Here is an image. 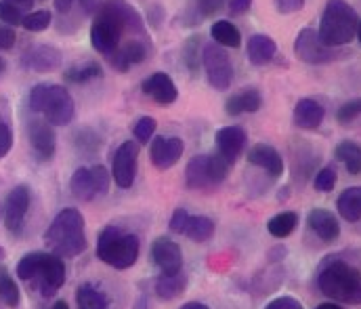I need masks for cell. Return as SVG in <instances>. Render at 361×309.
Listing matches in <instances>:
<instances>
[{"label":"cell","instance_id":"ffe728a7","mask_svg":"<svg viewBox=\"0 0 361 309\" xmlns=\"http://www.w3.org/2000/svg\"><path fill=\"white\" fill-rule=\"evenodd\" d=\"M309 227L317 234V238H322L324 242H332L341 236V225L338 219L326 210V208H313L309 212Z\"/></svg>","mask_w":361,"mask_h":309},{"label":"cell","instance_id":"e0dca14e","mask_svg":"<svg viewBox=\"0 0 361 309\" xmlns=\"http://www.w3.org/2000/svg\"><path fill=\"white\" fill-rule=\"evenodd\" d=\"M216 150L219 156H223L229 164L238 160L242 150L246 147V131L242 126H223L216 131Z\"/></svg>","mask_w":361,"mask_h":309},{"label":"cell","instance_id":"484cf974","mask_svg":"<svg viewBox=\"0 0 361 309\" xmlns=\"http://www.w3.org/2000/svg\"><path fill=\"white\" fill-rule=\"evenodd\" d=\"M206 156L208 154H200V156L191 158L189 164H187L185 177H187V186L191 190H206V188H210L208 171H206Z\"/></svg>","mask_w":361,"mask_h":309},{"label":"cell","instance_id":"d4e9b609","mask_svg":"<svg viewBox=\"0 0 361 309\" xmlns=\"http://www.w3.org/2000/svg\"><path fill=\"white\" fill-rule=\"evenodd\" d=\"M185 286H187V276L183 274V269L177 274H162L156 280V295L164 301H171L185 293Z\"/></svg>","mask_w":361,"mask_h":309},{"label":"cell","instance_id":"277c9868","mask_svg":"<svg viewBox=\"0 0 361 309\" xmlns=\"http://www.w3.org/2000/svg\"><path fill=\"white\" fill-rule=\"evenodd\" d=\"M357 30H360V15L349 2L345 0L326 2L317 30V36L326 47L338 49L349 44L357 36Z\"/></svg>","mask_w":361,"mask_h":309},{"label":"cell","instance_id":"ac0fdd59","mask_svg":"<svg viewBox=\"0 0 361 309\" xmlns=\"http://www.w3.org/2000/svg\"><path fill=\"white\" fill-rule=\"evenodd\" d=\"M143 93L149 95L152 99L160 105H171V103L177 102L179 97V91H177V85L173 83V78L166 74V72H156L152 74L143 85H141Z\"/></svg>","mask_w":361,"mask_h":309},{"label":"cell","instance_id":"52a82bcc","mask_svg":"<svg viewBox=\"0 0 361 309\" xmlns=\"http://www.w3.org/2000/svg\"><path fill=\"white\" fill-rule=\"evenodd\" d=\"M97 257L116 269H128L137 263L139 238L135 234H124L122 229L109 225L101 231L97 240Z\"/></svg>","mask_w":361,"mask_h":309},{"label":"cell","instance_id":"816d5d0a","mask_svg":"<svg viewBox=\"0 0 361 309\" xmlns=\"http://www.w3.org/2000/svg\"><path fill=\"white\" fill-rule=\"evenodd\" d=\"M49 309H70V308H68V303H66V301H57L55 305H51Z\"/></svg>","mask_w":361,"mask_h":309},{"label":"cell","instance_id":"6da1fadb","mask_svg":"<svg viewBox=\"0 0 361 309\" xmlns=\"http://www.w3.org/2000/svg\"><path fill=\"white\" fill-rule=\"evenodd\" d=\"M126 40H149L141 15L126 0H105L90 25V42L94 51L105 55L107 59L122 47V38Z\"/></svg>","mask_w":361,"mask_h":309},{"label":"cell","instance_id":"ab89813d","mask_svg":"<svg viewBox=\"0 0 361 309\" xmlns=\"http://www.w3.org/2000/svg\"><path fill=\"white\" fill-rule=\"evenodd\" d=\"M334 186H336V173H334V169H330V166L322 169L317 173V177H315V190L328 194V192L334 190Z\"/></svg>","mask_w":361,"mask_h":309},{"label":"cell","instance_id":"ee69618b","mask_svg":"<svg viewBox=\"0 0 361 309\" xmlns=\"http://www.w3.org/2000/svg\"><path fill=\"white\" fill-rule=\"evenodd\" d=\"M15 40H17L15 30H13L11 25H6V23H0V49H2V51L13 49V47H15Z\"/></svg>","mask_w":361,"mask_h":309},{"label":"cell","instance_id":"f5cc1de1","mask_svg":"<svg viewBox=\"0 0 361 309\" xmlns=\"http://www.w3.org/2000/svg\"><path fill=\"white\" fill-rule=\"evenodd\" d=\"M2 72H4V61H2V57H0V76H2Z\"/></svg>","mask_w":361,"mask_h":309},{"label":"cell","instance_id":"5bb4252c","mask_svg":"<svg viewBox=\"0 0 361 309\" xmlns=\"http://www.w3.org/2000/svg\"><path fill=\"white\" fill-rule=\"evenodd\" d=\"M27 139H30V145H32V150H34L38 160L49 162L55 156L57 137H55L53 124H49L47 120H30V124H27Z\"/></svg>","mask_w":361,"mask_h":309},{"label":"cell","instance_id":"f546056e","mask_svg":"<svg viewBox=\"0 0 361 309\" xmlns=\"http://www.w3.org/2000/svg\"><path fill=\"white\" fill-rule=\"evenodd\" d=\"M101 76H103V68L97 61H85L80 66L70 68L63 74V78L72 85H85V83H90L94 78H101Z\"/></svg>","mask_w":361,"mask_h":309},{"label":"cell","instance_id":"4316f807","mask_svg":"<svg viewBox=\"0 0 361 309\" xmlns=\"http://www.w3.org/2000/svg\"><path fill=\"white\" fill-rule=\"evenodd\" d=\"M338 212L343 219L355 223L361 219V188H349L338 198Z\"/></svg>","mask_w":361,"mask_h":309},{"label":"cell","instance_id":"8d00e7d4","mask_svg":"<svg viewBox=\"0 0 361 309\" xmlns=\"http://www.w3.org/2000/svg\"><path fill=\"white\" fill-rule=\"evenodd\" d=\"M185 55V66L191 70V72H195L197 68H200V61H202V55H200V36H193L191 40H187V44H185V51H183Z\"/></svg>","mask_w":361,"mask_h":309},{"label":"cell","instance_id":"e575fe53","mask_svg":"<svg viewBox=\"0 0 361 309\" xmlns=\"http://www.w3.org/2000/svg\"><path fill=\"white\" fill-rule=\"evenodd\" d=\"M51 21H53V15H51V11H34V13H30V15H23V21H21V25L27 30V32H44L49 25H51Z\"/></svg>","mask_w":361,"mask_h":309},{"label":"cell","instance_id":"74e56055","mask_svg":"<svg viewBox=\"0 0 361 309\" xmlns=\"http://www.w3.org/2000/svg\"><path fill=\"white\" fill-rule=\"evenodd\" d=\"M225 0H191V11L195 13V19H204L221 11Z\"/></svg>","mask_w":361,"mask_h":309},{"label":"cell","instance_id":"7402d4cb","mask_svg":"<svg viewBox=\"0 0 361 309\" xmlns=\"http://www.w3.org/2000/svg\"><path fill=\"white\" fill-rule=\"evenodd\" d=\"M97 0H55V11L59 15L61 25L63 23H74V30L82 23L80 19H85L92 11Z\"/></svg>","mask_w":361,"mask_h":309},{"label":"cell","instance_id":"1f68e13d","mask_svg":"<svg viewBox=\"0 0 361 309\" xmlns=\"http://www.w3.org/2000/svg\"><path fill=\"white\" fill-rule=\"evenodd\" d=\"M298 225V214L296 212H279L267 223L271 236L275 238H288Z\"/></svg>","mask_w":361,"mask_h":309},{"label":"cell","instance_id":"5b68a950","mask_svg":"<svg viewBox=\"0 0 361 309\" xmlns=\"http://www.w3.org/2000/svg\"><path fill=\"white\" fill-rule=\"evenodd\" d=\"M319 291L336 301L355 305L361 303V272L349 265L343 259H328L322 265L319 278H317Z\"/></svg>","mask_w":361,"mask_h":309},{"label":"cell","instance_id":"8fae6325","mask_svg":"<svg viewBox=\"0 0 361 309\" xmlns=\"http://www.w3.org/2000/svg\"><path fill=\"white\" fill-rule=\"evenodd\" d=\"M27 210H30V188L27 186L13 188L4 200V208H2V219H4V227L8 234H13V236L21 234Z\"/></svg>","mask_w":361,"mask_h":309},{"label":"cell","instance_id":"681fc988","mask_svg":"<svg viewBox=\"0 0 361 309\" xmlns=\"http://www.w3.org/2000/svg\"><path fill=\"white\" fill-rule=\"evenodd\" d=\"M180 309H210L208 305H204V303H197V301H191V303H185Z\"/></svg>","mask_w":361,"mask_h":309},{"label":"cell","instance_id":"836d02e7","mask_svg":"<svg viewBox=\"0 0 361 309\" xmlns=\"http://www.w3.org/2000/svg\"><path fill=\"white\" fill-rule=\"evenodd\" d=\"M0 301H2L6 308H17L19 301H21L19 289H17L15 280L8 276L6 269H0Z\"/></svg>","mask_w":361,"mask_h":309},{"label":"cell","instance_id":"9f6ffc18","mask_svg":"<svg viewBox=\"0 0 361 309\" xmlns=\"http://www.w3.org/2000/svg\"><path fill=\"white\" fill-rule=\"evenodd\" d=\"M296 309H302V308H296Z\"/></svg>","mask_w":361,"mask_h":309},{"label":"cell","instance_id":"3957f363","mask_svg":"<svg viewBox=\"0 0 361 309\" xmlns=\"http://www.w3.org/2000/svg\"><path fill=\"white\" fill-rule=\"evenodd\" d=\"M44 242L53 255L74 259L87 250V236H85V217L76 208H63L49 229L44 231Z\"/></svg>","mask_w":361,"mask_h":309},{"label":"cell","instance_id":"44dd1931","mask_svg":"<svg viewBox=\"0 0 361 309\" xmlns=\"http://www.w3.org/2000/svg\"><path fill=\"white\" fill-rule=\"evenodd\" d=\"M324 116H326L324 105L315 99H300L294 107V124L298 128L313 131L324 122Z\"/></svg>","mask_w":361,"mask_h":309},{"label":"cell","instance_id":"30bf717a","mask_svg":"<svg viewBox=\"0 0 361 309\" xmlns=\"http://www.w3.org/2000/svg\"><path fill=\"white\" fill-rule=\"evenodd\" d=\"M294 55L305 61V63H311V66H324V63H332L336 59H341V51L338 49H330L326 47L319 36H317V30L313 28H305L298 32L296 36V42H294Z\"/></svg>","mask_w":361,"mask_h":309},{"label":"cell","instance_id":"7bdbcfd3","mask_svg":"<svg viewBox=\"0 0 361 309\" xmlns=\"http://www.w3.org/2000/svg\"><path fill=\"white\" fill-rule=\"evenodd\" d=\"M187 221H189V212L185 208H177L171 217V231L175 234H185V227H187Z\"/></svg>","mask_w":361,"mask_h":309},{"label":"cell","instance_id":"8992f818","mask_svg":"<svg viewBox=\"0 0 361 309\" xmlns=\"http://www.w3.org/2000/svg\"><path fill=\"white\" fill-rule=\"evenodd\" d=\"M30 109L42 114L44 120L53 126H66L74 120L76 105L68 89L51 83L36 85L30 91Z\"/></svg>","mask_w":361,"mask_h":309},{"label":"cell","instance_id":"f1b7e54d","mask_svg":"<svg viewBox=\"0 0 361 309\" xmlns=\"http://www.w3.org/2000/svg\"><path fill=\"white\" fill-rule=\"evenodd\" d=\"M336 158L347 166V171L351 175H360L361 173V147L355 141H343L336 145Z\"/></svg>","mask_w":361,"mask_h":309},{"label":"cell","instance_id":"db71d44e","mask_svg":"<svg viewBox=\"0 0 361 309\" xmlns=\"http://www.w3.org/2000/svg\"><path fill=\"white\" fill-rule=\"evenodd\" d=\"M357 36H360V40H361V19H360V30H357Z\"/></svg>","mask_w":361,"mask_h":309},{"label":"cell","instance_id":"11a10c76","mask_svg":"<svg viewBox=\"0 0 361 309\" xmlns=\"http://www.w3.org/2000/svg\"><path fill=\"white\" fill-rule=\"evenodd\" d=\"M2 255H4V253H2V248H0V257H2Z\"/></svg>","mask_w":361,"mask_h":309},{"label":"cell","instance_id":"7a4b0ae2","mask_svg":"<svg viewBox=\"0 0 361 309\" xmlns=\"http://www.w3.org/2000/svg\"><path fill=\"white\" fill-rule=\"evenodd\" d=\"M17 276L42 297H53L66 282V265L53 253H30L17 263Z\"/></svg>","mask_w":361,"mask_h":309},{"label":"cell","instance_id":"4fadbf2b","mask_svg":"<svg viewBox=\"0 0 361 309\" xmlns=\"http://www.w3.org/2000/svg\"><path fill=\"white\" fill-rule=\"evenodd\" d=\"M61 51L51 44H34L21 55V68L30 72H53L61 66Z\"/></svg>","mask_w":361,"mask_h":309},{"label":"cell","instance_id":"d6a6232c","mask_svg":"<svg viewBox=\"0 0 361 309\" xmlns=\"http://www.w3.org/2000/svg\"><path fill=\"white\" fill-rule=\"evenodd\" d=\"M76 305L78 309H107V301L94 286L82 284L76 293Z\"/></svg>","mask_w":361,"mask_h":309},{"label":"cell","instance_id":"b9f144b4","mask_svg":"<svg viewBox=\"0 0 361 309\" xmlns=\"http://www.w3.org/2000/svg\"><path fill=\"white\" fill-rule=\"evenodd\" d=\"M11 147H13V131L0 114V160L11 152Z\"/></svg>","mask_w":361,"mask_h":309},{"label":"cell","instance_id":"2e32d148","mask_svg":"<svg viewBox=\"0 0 361 309\" xmlns=\"http://www.w3.org/2000/svg\"><path fill=\"white\" fill-rule=\"evenodd\" d=\"M152 259L162 274H177L183 269V253L177 242L169 238H158L152 244Z\"/></svg>","mask_w":361,"mask_h":309},{"label":"cell","instance_id":"83f0119b","mask_svg":"<svg viewBox=\"0 0 361 309\" xmlns=\"http://www.w3.org/2000/svg\"><path fill=\"white\" fill-rule=\"evenodd\" d=\"M210 36H212L214 42L221 44V47L238 49V47L242 44L240 30H238L231 21H216V23L210 28Z\"/></svg>","mask_w":361,"mask_h":309},{"label":"cell","instance_id":"cb8c5ba5","mask_svg":"<svg viewBox=\"0 0 361 309\" xmlns=\"http://www.w3.org/2000/svg\"><path fill=\"white\" fill-rule=\"evenodd\" d=\"M263 105V97L257 89H246L242 93L231 95L225 103V111L229 116H240V114H255Z\"/></svg>","mask_w":361,"mask_h":309},{"label":"cell","instance_id":"ba28073f","mask_svg":"<svg viewBox=\"0 0 361 309\" xmlns=\"http://www.w3.org/2000/svg\"><path fill=\"white\" fill-rule=\"evenodd\" d=\"M202 63L206 68V78L212 89L227 91L233 80V66L229 55L225 53V47L216 42H208L202 47Z\"/></svg>","mask_w":361,"mask_h":309},{"label":"cell","instance_id":"9a60e30c","mask_svg":"<svg viewBox=\"0 0 361 309\" xmlns=\"http://www.w3.org/2000/svg\"><path fill=\"white\" fill-rule=\"evenodd\" d=\"M185 143L180 141L179 137H164L160 135L158 139H154L152 147H149V158L152 164L158 171H169L171 166H175L183 156Z\"/></svg>","mask_w":361,"mask_h":309},{"label":"cell","instance_id":"7c38bea8","mask_svg":"<svg viewBox=\"0 0 361 309\" xmlns=\"http://www.w3.org/2000/svg\"><path fill=\"white\" fill-rule=\"evenodd\" d=\"M137 160H139V145L135 141H124L116 154H114V164H111V175L118 183V188L128 190L135 183L137 175Z\"/></svg>","mask_w":361,"mask_h":309},{"label":"cell","instance_id":"f35d334b","mask_svg":"<svg viewBox=\"0 0 361 309\" xmlns=\"http://www.w3.org/2000/svg\"><path fill=\"white\" fill-rule=\"evenodd\" d=\"M0 21L2 23H6V25H21V21H23V13H21V8L19 6H15V4H11V2H4V0H0Z\"/></svg>","mask_w":361,"mask_h":309},{"label":"cell","instance_id":"603a6c76","mask_svg":"<svg viewBox=\"0 0 361 309\" xmlns=\"http://www.w3.org/2000/svg\"><path fill=\"white\" fill-rule=\"evenodd\" d=\"M246 51H248L250 63H255V66H267L271 59L275 57V53H277V44H275V40L271 36H267V34H255V36H250Z\"/></svg>","mask_w":361,"mask_h":309},{"label":"cell","instance_id":"bcb514c9","mask_svg":"<svg viewBox=\"0 0 361 309\" xmlns=\"http://www.w3.org/2000/svg\"><path fill=\"white\" fill-rule=\"evenodd\" d=\"M300 308V303L296 301V299H292V297H281V299H275V301H271L269 305L265 309H296Z\"/></svg>","mask_w":361,"mask_h":309},{"label":"cell","instance_id":"9c48e42d","mask_svg":"<svg viewBox=\"0 0 361 309\" xmlns=\"http://www.w3.org/2000/svg\"><path fill=\"white\" fill-rule=\"evenodd\" d=\"M70 190H72L74 198H78L82 202H90V200L103 196L109 190V173L101 164L90 166V169L82 166L72 175Z\"/></svg>","mask_w":361,"mask_h":309},{"label":"cell","instance_id":"f907efd6","mask_svg":"<svg viewBox=\"0 0 361 309\" xmlns=\"http://www.w3.org/2000/svg\"><path fill=\"white\" fill-rule=\"evenodd\" d=\"M317 309H343V308H338L336 303H322V305H317Z\"/></svg>","mask_w":361,"mask_h":309},{"label":"cell","instance_id":"d590c367","mask_svg":"<svg viewBox=\"0 0 361 309\" xmlns=\"http://www.w3.org/2000/svg\"><path fill=\"white\" fill-rule=\"evenodd\" d=\"M154 133H156V120H154L152 116L139 118L137 124H135V128H133V135H135V139H137L141 145L147 143V141L154 137Z\"/></svg>","mask_w":361,"mask_h":309},{"label":"cell","instance_id":"4dcf8cb0","mask_svg":"<svg viewBox=\"0 0 361 309\" xmlns=\"http://www.w3.org/2000/svg\"><path fill=\"white\" fill-rule=\"evenodd\" d=\"M212 234H214V223H212V219L202 217V214L189 217L187 227H185V236H189L193 242H206V240L212 238Z\"/></svg>","mask_w":361,"mask_h":309},{"label":"cell","instance_id":"60d3db41","mask_svg":"<svg viewBox=\"0 0 361 309\" xmlns=\"http://www.w3.org/2000/svg\"><path fill=\"white\" fill-rule=\"evenodd\" d=\"M361 116V99H353V102L345 103V105H341V109L336 111V120L341 122V124H349V122H353L355 118H360Z\"/></svg>","mask_w":361,"mask_h":309},{"label":"cell","instance_id":"7dc6e473","mask_svg":"<svg viewBox=\"0 0 361 309\" xmlns=\"http://www.w3.org/2000/svg\"><path fill=\"white\" fill-rule=\"evenodd\" d=\"M250 6H252V0H231L229 2L231 15H244V13L250 11Z\"/></svg>","mask_w":361,"mask_h":309},{"label":"cell","instance_id":"d6986e66","mask_svg":"<svg viewBox=\"0 0 361 309\" xmlns=\"http://www.w3.org/2000/svg\"><path fill=\"white\" fill-rule=\"evenodd\" d=\"M248 162L263 169V171H267L269 177H273V179L281 177V173H283V160H281L279 152L275 147L267 145V143L255 145L250 150V154H248Z\"/></svg>","mask_w":361,"mask_h":309},{"label":"cell","instance_id":"f6af8a7d","mask_svg":"<svg viewBox=\"0 0 361 309\" xmlns=\"http://www.w3.org/2000/svg\"><path fill=\"white\" fill-rule=\"evenodd\" d=\"M305 6V0H275V8L281 15H290V13H298Z\"/></svg>","mask_w":361,"mask_h":309},{"label":"cell","instance_id":"c3c4849f","mask_svg":"<svg viewBox=\"0 0 361 309\" xmlns=\"http://www.w3.org/2000/svg\"><path fill=\"white\" fill-rule=\"evenodd\" d=\"M4 2H11L19 8H32V4H34V0H4Z\"/></svg>","mask_w":361,"mask_h":309}]
</instances>
